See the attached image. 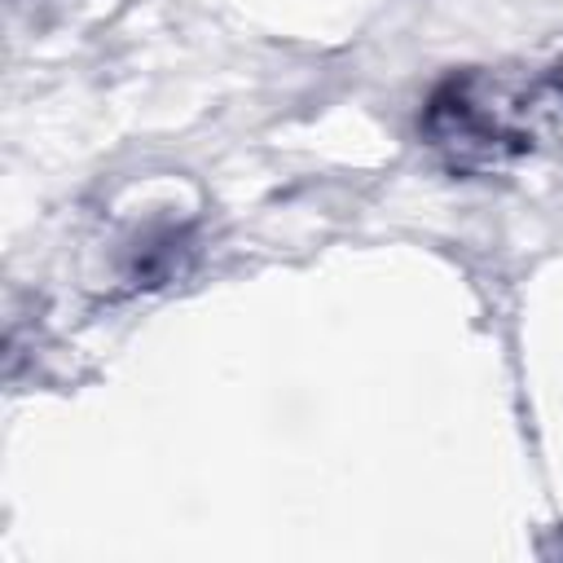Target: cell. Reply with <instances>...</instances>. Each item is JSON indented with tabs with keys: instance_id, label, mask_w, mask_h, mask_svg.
<instances>
[{
	"instance_id": "1",
	"label": "cell",
	"mask_w": 563,
	"mask_h": 563,
	"mask_svg": "<svg viewBox=\"0 0 563 563\" xmlns=\"http://www.w3.org/2000/svg\"><path fill=\"white\" fill-rule=\"evenodd\" d=\"M559 106L563 92L554 75L545 84H515L488 70H466L431 92L422 136L453 172H497L537 150V123Z\"/></svg>"
}]
</instances>
